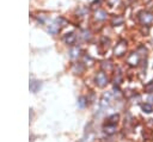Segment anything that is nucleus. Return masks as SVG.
<instances>
[{"instance_id":"1","label":"nucleus","mask_w":153,"mask_h":142,"mask_svg":"<svg viewBox=\"0 0 153 142\" xmlns=\"http://www.w3.org/2000/svg\"><path fill=\"white\" fill-rule=\"evenodd\" d=\"M137 20L142 26L149 27L151 25H153V12H151L148 10H143V11L139 12Z\"/></svg>"},{"instance_id":"2","label":"nucleus","mask_w":153,"mask_h":142,"mask_svg":"<svg viewBox=\"0 0 153 142\" xmlns=\"http://www.w3.org/2000/svg\"><path fill=\"white\" fill-rule=\"evenodd\" d=\"M127 48H128L127 41H126V39H120V41L116 43L115 48H114V55L117 56V57L123 56V55L126 54V51H127Z\"/></svg>"},{"instance_id":"3","label":"nucleus","mask_w":153,"mask_h":142,"mask_svg":"<svg viewBox=\"0 0 153 142\" xmlns=\"http://www.w3.org/2000/svg\"><path fill=\"white\" fill-rule=\"evenodd\" d=\"M94 81H96L97 86H99V87H104V86H106L108 82H109L108 76H106V74H105L104 70H100V72H98V73L96 74Z\"/></svg>"},{"instance_id":"4","label":"nucleus","mask_w":153,"mask_h":142,"mask_svg":"<svg viewBox=\"0 0 153 142\" xmlns=\"http://www.w3.org/2000/svg\"><path fill=\"white\" fill-rule=\"evenodd\" d=\"M140 60H141V57H140L139 51H133V53H130L129 56L127 57V63H128L130 67H136V66H139Z\"/></svg>"},{"instance_id":"5","label":"nucleus","mask_w":153,"mask_h":142,"mask_svg":"<svg viewBox=\"0 0 153 142\" xmlns=\"http://www.w3.org/2000/svg\"><path fill=\"white\" fill-rule=\"evenodd\" d=\"M59 21H60V20H59V18H57L54 23H51V24H49V25H48L47 30H48V32H49V33L55 35V33H57V32H59V30H60V23H59Z\"/></svg>"},{"instance_id":"6","label":"nucleus","mask_w":153,"mask_h":142,"mask_svg":"<svg viewBox=\"0 0 153 142\" xmlns=\"http://www.w3.org/2000/svg\"><path fill=\"white\" fill-rule=\"evenodd\" d=\"M106 18H108L106 11L100 10V8H98L97 11H94V19H96L97 21H104Z\"/></svg>"},{"instance_id":"7","label":"nucleus","mask_w":153,"mask_h":142,"mask_svg":"<svg viewBox=\"0 0 153 142\" xmlns=\"http://www.w3.org/2000/svg\"><path fill=\"white\" fill-rule=\"evenodd\" d=\"M75 39H76V35H75V33H73V32L67 33V35L63 37V42H65L66 44H68V45L74 44V43H75Z\"/></svg>"},{"instance_id":"8","label":"nucleus","mask_w":153,"mask_h":142,"mask_svg":"<svg viewBox=\"0 0 153 142\" xmlns=\"http://www.w3.org/2000/svg\"><path fill=\"white\" fill-rule=\"evenodd\" d=\"M104 132L106 135H114L116 132V124H109V123H106L104 125Z\"/></svg>"},{"instance_id":"9","label":"nucleus","mask_w":153,"mask_h":142,"mask_svg":"<svg viewBox=\"0 0 153 142\" xmlns=\"http://www.w3.org/2000/svg\"><path fill=\"white\" fill-rule=\"evenodd\" d=\"M123 21H124V19H123V17H121V16H114V17L111 18V25H112V26L122 25Z\"/></svg>"},{"instance_id":"10","label":"nucleus","mask_w":153,"mask_h":142,"mask_svg":"<svg viewBox=\"0 0 153 142\" xmlns=\"http://www.w3.org/2000/svg\"><path fill=\"white\" fill-rule=\"evenodd\" d=\"M81 53V49L79 47H75V48H72L71 49V57L72 58H76Z\"/></svg>"},{"instance_id":"11","label":"nucleus","mask_w":153,"mask_h":142,"mask_svg":"<svg viewBox=\"0 0 153 142\" xmlns=\"http://www.w3.org/2000/svg\"><path fill=\"white\" fill-rule=\"evenodd\" d=\"M100 66H102V69L103 70H106V72H109V70L112 69V63L110 61H104V62H102Z\"/></svg>"},{"instance_id":"12","label":"nucleus","mask_w":153,"mask_h":142,"mask_svg":"<svg viewBox=\"0 0 153 142\" xmlns=\"http://www.w3.org/2000/svg\"><path fill=\"white\" fill-rule=\"evenodd\" d=\"M41 87V84L38 81H31L30 82V89L32 92H37V89Z\"/></svg>"},{"instance_id":"13","label":"nucleus","mask_w":153,"mask_h":142,"mask_svg":"<svg viewBox=\"0 0 153 142\" xmlns=\"http://www.w3.org/2000/svg\"><path fill=\"white\" fill-rule=\"evenodd\" d=\"M141 109L143 110V112H147V113H149V112H152V111H153L152 105H151V104H148V103L142 104V105H141Z\"/></svg>"},{"instance_id":"14","label":"nucleus","mask_w":153,"mask_h":142,"mask_svg":"<svg viewBox=\"0 0 153 142\" xmlns=\"http://www.w3.org/2000/svg\"><path fill=\"white\" fill-rule=\"evenodd\" d=\"M118 115H112V116H110L109 118H108V122L106 123H109V124H116L117 123V121H118Z\"/></svg>"},{"instance_id":"15","label":"nucleus","mask_w":153,"mask_h":142,"mask_svg":"<svg viewBox=\"0 0 153 142\" xmlns=\"http://www.w3.org/2000/svg\"><path fill=\"white\" fill-rule=\"evenodd\" d=\"M121 81H122V73H121V72H117V73L115 74V78H114V82L118 85Z\"/></svg>"},{"instance_id":"16","label":"nucleus","mask_w":153,"mask_h":142,"mask_svg":"<svg viewBox=\"0 0 153 142\" xmlns=\"http://www.w3.org/2000/svg\"><path fill=\"white\" fill-rule=\"evenodd\" d=\"M145 91H146L147 93H152V92H153V80L149 81L147 85H145Z\"/></svg>"},{"instance_id":"17","label":"nucleus","mask_w":153,"mask_h":142,"mask_svg":"<svg viewBox=\"0 0 153 142\" xmlns=\"http://www.w3.org/2000/svg\"><path fill=\"white\" fill-rule=\"evenodd\" d=\"M78 104H79V106H80V107H85V106L87 105V101H86V98H84V97H81V98L79 99V101H78Z\"/></svg>"},{"instance_id":"18","label":"nucleus","mask_w":153,"mask_h":142,"mask_svg":"<svg viewBox=\"0 0 153 142\" xmlns=\"http://www.w3.org/2000/svg\"><path fill=\"white\" fill-rule=\"evenodd\" d=\"M108 4H109V6L115 7V6H117V5L121 4V0H108Z\"/></svg>"},{"instance_id":"19","label":"nucleus","mask_w":153,"mask_h":142,"mask_svg":"<svg viewBox=\"0 0 153 142\" xmlns=\"http://www.w3.org/2000/svg\"><path fill=\"white\" fill-rule=\"evenodd\" d=\"M81 35H82V38H84L85 41L90 38V32H88L87 30H85V31H82V32H81Z\"/></svg>"}]
</instances>
